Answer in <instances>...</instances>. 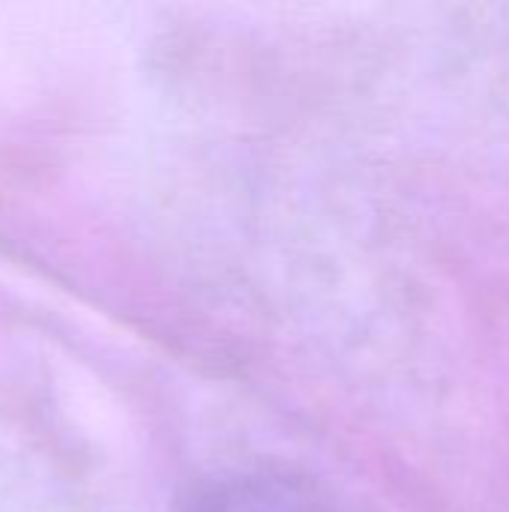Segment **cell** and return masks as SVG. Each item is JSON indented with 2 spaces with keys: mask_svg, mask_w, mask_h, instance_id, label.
Instances as JSON below:
<instances>
[{
  "mask_svg": "<svg viewBox=\"0 0 509 512\" xmlns=\"http://www.w3.org/2000/svg\"><path fill=\"white\" fill-rule=\"evenodd\" d=\"M213 512H300L297 501L282 495V492H270V489H252L243 495H234L231 501H225L222 507Z\"/></svg>",
  "mask_w": 509,
  "mask_h": 512,
  "instance_id": "6da1fadb",
  "label": "cell"
}]
</instances>
